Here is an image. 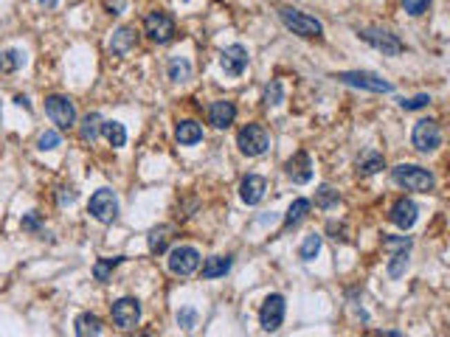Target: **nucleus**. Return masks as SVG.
Returning <instances> with one entry per match:
<instances>
[{
    "label": "nucleus",
    "mask_w": 450,
    "mask_h": 337,
    "mask_svg": "<svg viewBox=\"0 0 450 337\" xmlns=\"http://www.w3.org/2000/svg\"><path fill=\"white\" fill-rule=\"evenodd\" d=\"M391 180L397 186H402L405 191H420V194H428L433 191L436 186V177L422 166H414V163H400L391 168Z\"/></svg>",
    "instance_id": "obj_1"
},
{
    "label": "nucleus",
    "mask_w": 450,
    "mask_h": 337,
    "mask_svg": "<svg viewBox=\"0 0 450 337\" xmlns=\"http://www.w3.org/2000/svg\"><path fill=\"white\" fill-rule=\"evenodd\" d=\"M279 20L284 23V28L293 31L296 37H304V39H318V37H324L321 20H315V17H310V15L299 12V9H288V6L279 9Z\"/></svg>",
    "instance_id": "obj_2"
},
{
    "label": "nucleus",
    "mask_w": 450,
    "mask_h": 337,
    "mask_svg": "<svg viewBox=\"0 0 450 337\" xmlns=\"http://www.w3.org/2000/svg\"><path fill=\"white\" fill-rule=\"evenodd\" d=\"M236 146L242 155H248V157H259L268 152L270 146V135L262 124H248V126H242L239 135H236Z\"/></svg>",
    "instance_id": "obj_3"
},
{
    "label": "nucleus",
    "mask_w": 450,
    "mask_h": 337,
    "mask_svg": "<svg viewBox=\"0 0 450 337\" xmlns=\"http://www.w3.org/2000/svg\"><path fill=\"white\" fill-rule=\"evenodd\" d=\"M144 34L152 39V42H158V46H167V42H172L175 39V34H178V28H175V20H172V15L169 12H149L147 17H144Z\"/></svg>",
    "instance_id": "obj_4"
},
{
    "label": "nucleus",
    "mask_w": 450,
    "mask_h": 337,
    "mask_svg": "<svg viewBox=\"0 0 450 337\" xmlns=\"http://www.w3.org/2000/svg\"><path fill=\"white\" fill-rule=\"evenodd\" d=\"M167 267H169L172 276H180V278L197 273L200 270V253H197V247H191V244L172 247L169 250V259H167Z\"/></svg>",
    "instance_id": "obj_5"
},
{
    "label": "nucleus",
    "mask_w": 450,
    "mask_h": 337,
    "mask_svg": "<svg viewBox=\"0 0 450 337\" xmlns=\"http://www.w3.org/2000/svg\"><path fill=\"white\" fill-rule=\"evenodd\" d=\"M338 81L349 84V88H360V90H372V93H391L394 84L380 79L377 73H369V70H344L335 76Z\"/></svg>",
    "instance_id": "obj_6"
},
{
    "label": "nucleus",
    "mask_w": 450,
    "mask_h": 337,
    "mask_svg": "<svg viewBox=\"0 0 450 337\" xmlns=\"http://www.w3.org/2000/svg\"><path fill=\"white\" fill-rule=\"evenodd\" d=\"M357 34H360V39H363V42H369L372 48L383 51L386 57H397V54H402V51H405V42H402L397 34L386 31V28H360Z\"/></svg>",
    "instance_id": "obj_7"
},
{
    "label": "nucleus",
    "mask_w": 450,
    "mask_h": 337,
    "mask_svg": "<svg viewBox=\"0 0 450 337\" xmlns=\"http://www.w3.org/2000/svg\"><path fill=\"white\" fill-rule=\"evenodd\" d=\"M110 318L121 331H133L141 320V301L138 298H118L110 307Z\"/></svg>",
    "instance_id": "obj_8"
},
{
    "label": "nucleus",
    "mask_w": 450,
    "mask_h": 337,
    "mask_svg": "<svg viewBox=\"0 0 450 337\" xmlns=\"http://www.w3.org/2000/svg\"><path fill=\"white\" fill-rule=\"evenodd\" d=\"M411 144L420 152H436L442 146V130L433 118H422L414 124V133H411Z\"/></svg>",
    "instance_id": "obj_9"
},
{
    "label": "nucleus",
    "mask_w": 450,
    "mask_h": 337,
    "mask_svg": "<svg viewBox=\"0 0 450 337\" xmlns=\"http://www.w3.org/2000/svg\"><path fill=\"white\" fill-rule=\"evenodd\" d=\"M88 211L93 214V220H99L102 225H110V222H115V217H118V200H115V194H113L110 189H99V191L91 197Z\"/></svg>",
    "instance_id": "obj_10"
},
{
    "label": "nucleus",
    "mask_w": 450,
    "mask_h": 337,
    "mask_svg": "<svg viewBox=\"0 0 450 337\" xmlns=\"http://www.w3.org/2000/svg\"><path fill=\"white\" fill-rule=\"evenodd\" d=\"M46 113L57 124V130H71V126H76V107L68 96H48Z\"/></svg>",
    "instance_id": "obj_11"
},
{
    "label": "nucleus",
    "mask_w": 450,
    "mask_h": 337,
    "mask_svg": "<svg viewBox=\"0 0 450 337\" xmlns=\"http://www.w3.org/2000/svg\"><path fill=\"white\" fill-rule=\"evenodd\" d=\"M284 312H288V304H284V295L273 292L265 298L262 309H259V323L265 331H276L281 323H284Z\"/></svg>",
    "instance_id": "obj_12"
},
{
    "label": "nucleus",
    "mask_w": 450,
    "mask_h": 337,
    "mask_svg": "<svg viewBox=\"0 0 450 337\" xmlns=\"http://www.w3.org/2000/svg\"><path fill=\"white\" fill-rule=\"evenodd\" d=\"M391 222L400 228V231H411L414 225H417V220H420V208H417V202L414 200H397L394 205H391Z\"/></svg>",
    "instance_id": "obj_13"
},
{
    "label": "nucleus",
    "mask_w": 450,
    "mask_h": 337,
    "mask_svg": "<svg viewBox=\"0 0 450 337\" xmlns=\"http://www.w3.org/2000/svg\"><path fill=\"white\" fill-rule=\"evenodd\" d=\"M220 65L228 76H242L245 68H248V51H245L242 46H228L223 54H220Z\"/></svg>",
    "instance_id": "obj_14"
},
{
    "label": "nucleus",
    "mask_w": 450,
    "mask_h": 337,
    "mask_svg": "<svg viewBox=\"0 0 450 337\" xmlns=\"http://www.w3.org/2000/svg\"><path fill=\"white\" fill-rule=\"evenodd\" d=\"M135 46H138V31L133 26H121L110 37V51H113V57H127Z\"/></svg>",
    "instance_id": "obj_15"
},
{
    "label": "nucleus",
    "mask_w": 450,
    "mask_h": 337,
    "mask_svg": "<svg viewBox=\"0 0 450 337\" xmlns=\"http://www.w3.org/2000/svg\"><path fill=\"white\" fill-rule=\"evenodd\" d=\"M284 172H288V177L293 180V183H310L312 180V160H310V155L307 152H296L288 163H284Z\"/></svg>",
    "instance_id": "obj_16"
},
{
    "label": "nucleus",
    "mask_w": 450,
    "mask_h": 337,
    "mask_svg": "<svg viewBox=\"0 0 450 337\" xmlns=\"http://www.w3.org/2000/svg\"><path fill=\"white\" fill-rule=\"evenodd\" d=\"M265 191H268V183L259 175H248V177L239 183V200L245 205H259L265 200Z\"/></svg>",
    "instance_id": "obj_17"
},
{
    "label": "nucleus",
    "mask_w": 450,
    "mask_h": 337,
    "mask_svg": "<svg viewBox=\"0 0 450 337\" xmlns=\"http://www.w3.org/2000/svg\"><path fill=\"white\" fill-rule=\"evenodd\" d=\"M236 118V104L234 102H214L209 107V124L214 130H228Z\"/></svg>",
    "instance_id": "obj_18"
},
{
    "label": "nucleus",
    "mask_w": 450,
    "mask_h": 337,
    "mask_svg": "<svg viewBox=\"0 0 450 337\" xmlns=\"http://www.w3.org/2000/svg\"><path fill=\"white\" fill-rule=\"evenodd\" d=\"M175 138H178L180 146H194V144L203 141V126L197 121H191V118L189 121H180L175 126Z\"/></svg>",
    "instance_id": "obj_19"
},
{
    "label": "nucleus",
    "mask_w": 450,
    "mask_h": 337,
    "mask_svg": "<svg viewBox=\"0 0 450 337\" xmlns=\"http://www.w3.org/2000/svg\"><path fill=\"white\" fill-rule=\"evenodd\" d=\"M169 242H172V228H169V225H158V228H152L149 236H147V244H149V253H152V256H160V253H167Z\"/></svg>",
    "instance_id": "obj_20"
},
{
    "label": "nucleus",
    "mask_w": 450,
    "mask_h": 337,
    "mask_svg": "<svg viewBox=\"0 0 450 337\" xmlns=\"http://www.w3.org/2000/svg\"><path fill=\"white\" fill-rule=\"evenodd\" d=\"M102 135V115L99 113H88L79 124V138L85 144H93Z\"/></svg>",
    "instance_id": "obj_21"
},
{
    "label": "nucleus",
    "mask_w": 450,
    "mask_h": 337,
    "mask_svg": "<svg viewBox=\"0 0 450 337\" xmlns=\"http://www.w3.org/2000/svg\"><path fill=\"white\" fill-rule=\"evenodd\" d=\"M102 135L107 138V144L113 149H121L127 144V130H124V124H118V121H102Z\"/></svg>",
    "instance_id": "obj_22"
},
{
    "label": "nucleus",
    "mask_w": 450,
    "mask_h": 337,
    "mask_svg": "<svg viewBox=\"0 0 450 337\" xmlns=\"http://www.w3.org/2000/svg\"><path fill=\"white\" fill-rule=\"evenodd\" d=\"M104 329H102V318L99 315H93V312H82L79 318H76V334L79 337H96V334H102Z\"/></svg>",
    "instance_id": "obj_23"
},
{
    "label": "nucleus",
    "mask_w": 450,
    "mask_h": 337,
    "mask_svg": "<svg viewBox=\"0 0 450 337\" xmlns=\"http://www.w3.org/2000/svg\"><path fill=\"white\" fill-rule=\"evenodd\" d=\"M231 270V256H212L206 259V264H203V278H223L225 273Z\"/></svg>",
    "instance_id": "obj_24"
},
{
    "label": "nucleus",
    "mask_w": 450,
    "mask_h": 337,
    "mask_svg": "<svg viewBox=\"0 0 450 337\" xmlns=\"http://www.w3.org/2000/svg\"><path fill=\"white\" fill-rule=\"evenodd\" d=\"M307 214H310V200H304V197L293 200L288 208V217H284V228H296Z\"/></svg>",
    "instance_id": "obj_25"
},
{
    "label": "nucleus",
    "mask_w": 450,
    "mask_h": 337,
    "mask_svg": "<svg viewBox=\"0 0 450 337\" xmlns=\"http://www.w3.org/2000/svg\"><path fill=\"white\" fill-rule=\"evenodd\" d=\"M380 168H386V160H383V155H377V152H369V155H363L360 160H357V175H377Z\"/></svg>",
    "instance_id": "obj_26"
},
{
    "label": "nucleus",
    "mask_w": 450,
    "mask_h": 337,
    "mask_svg": "<svg viewBox=\"0 0 450 337\" xmlns=\"http://www.w3.org/2000/svg\"><path fill=\"white\" fill-rule=\"evenodd\" d=\"M167 73H169L172 81H189L191 79V62L186 57H172Z\"/></svg>",
    "instance_id": "obj_27"
},
{
    "label": "nucleus",
    "mask_w": 450,
    "mask_h": 337,
    "mask_svg": "<svg viewBox=\"0 0 450 337\" xmlns=\"http://www.w3.org/2000/svg\"><path fill=\"white\" fill-rule=\"evenodd\" d=\"M26 65V54L17 51V48H9V51H0V70L3 73H15Z\"/></svg>",
    "instance_id": "obj_28"
},
{
    "label": "nucleus",
    "mask_w": 450,
    "mask_h": 337,
    "mask_svg": "<svg viewBox=\"0 0 450 337\" xmlns=\"http://www.w3.org/2000/svg\"><path fill=\"white\" fill-rule=\"evenodd\" d=\"M405 270H408V247H400V250H394V256L388 259V276L400 278Z\"/></svg>",
    "instance_id": "obj_29"
},
{
    "label": "nucleus",
    "mask_w": 450,
    "mask_h": 337,
    "mask_svg": "<svg viewBox=\"0 0 450 337\" xmlns=\"http://www.w3.org/2000/svg\"><path fill=\"white\" fill-rule=\"evenodd\" d=\"M318 253H321V236H318V233L304 236V242H301V247H299V256H301L304 262H312Z\"/></svg>",
    "instance_id": "obj_30"
},
{
    "label": "nucleus",
    "mask_w": 450,
    "mask_h": 337,
    "mask_svg": "<svg viewBox=\"0 0 450 337\" xmlns=\"http://www.w3.org/2000/svg\"><path fill=\"white\" fill-rule=\"evenodd\" d=\"M121 262H124L121 256H115V259H99V262L93 264V276H96V281H102V284H104V281L110 278V270H113V267H118Z\"/></svg>",
    "instance_id": "obj_31"
},
{
    "label": "nucleus",
    "mask_w": 450,
    "mask_h": 337,
    "mask_svg": "<svg viewBox=\"0 0 450 337\" xmlns=\"http://www.w3.org/2000/svg\"><path fill=\"white\" fill-rule=\"evenodd\" d=\"M338 191L332 189V186H321L318 191H315V205L318 208H332V205H338Z\"/></svg>",
    "instance_id": "obj_32"
},
{
    "label": "nucleus",
    "mask_w": 450,
    "mask_h": 337,
    "mask_svg": "<svg viewBox=\"0 0 450 337\" xmlns=\"http://www.w3.org/2000/svg\"><path fill=\"white\" fill-rule=\"evenodd\" d=\"M59 144H62V138H59L57 130H46L43 135L37 138V149H39V152H54Z\"/></svg>",
    "instance_id": "obj_33"
},
{
    "label": "nucleus",
    "mask_w": 450,
    "mask_h": 337,
    "mask_svg": "<svg viewBox=\"0 0 450 337\" xmlns=\"http://www.w3.org/2000/svg\"><path fill=\"white\" fill-rule=\"evenodd\" d=\"M265 102L273 104V107L284 102V90H281V81H279V79H273V81L268 84V88H265Z\"/></svg>",
    "instance_id": "obj_34"
},
{
    "label": "nucleus",
    "mask_w": 450,
    "mask_h": 337,
    "mask_svg": "<svg viewBox=\"0 0 450 337\" xmlns=\"http://www.w3.org/2000/svg\"><path fill=\"white\" fill-rule=\"evenodd\" d=\"M433 3V0H402V9L411 15V17H420L428 12V6Z\"/></svg>",
    "instance_id": "obj_35"
},
{
    "label": "nucleus",
    "mask_w": 450,
    "mask_h": 337,
    "mask_svg": "<svg viewBox=\"0 0 450 337\" xmlns=\"http://www.w3.org/2000/svg\"><path fill=\"white\" fill-rule=\"evenodd\" d=\"M428 104H431V96H428V93H420V96H414V99H402V102H400L402 110H422V107H428Z\"/></svg>",
    "instance_id": "obj_36"
},
{
    "label": "nucleus",
    "mask_w": 450,
    "mask_h": 337,
    "mask_svg": "<svg viewBox=\"0 0 450 337\" xmlns=\"http://www.w3.org/2000/svg\"><path fill=\"white\" fill-rule=\"evenodd\" d=\"M194 320H197V312H194V309H183V312H178V323H180L183 329H194Z\"/></svg>",
    "instance_id": "obj_37"
},
{
    "label": "nucleus",
    "mask_w": 450,
    "mask_h": 337,
    "mask_svg": "<svg viewBox=\"0 0 450 337\" xmlns=\"http://www.w3.org/2000/svg\"><path fill=\"white\" fill-rule=\"evenodd\" d=\"M383 244L388 247V250H400V247H411V239H408V236H397V239H383Z\"/></svg>",
    "instance_id": "obj_38"
},
{
    "label": "nucleus",
    "mask_w": 450,
    "mask_h": 337,
    "mask_svg": "<svg viewBox=\"0 0 450 337\" xmlns=\"http://www.w3.org/2000/svg\"><path fill=\"white\" fill-rule=\"evenodd\" d=\"M124 6H127V0H104V9L110 15H121V12H124Z\"/></svg>",
    "instance_id": "obj_39"
},
{
    "label": "nucleus",
    "mask_w": 450,
    "mask_h": 337,
    "mask_svg": "<svg viewBox=\"0 0 450 337\" xmlns=\"http://www.w3.org/2000/svg\"><path fill=\"white\" fill-rule=\"evenodd\" d=\"M20 225H23V231H37V228H39V217H37L34 211H31V214H26V217H23V222H20Z\"/></svg>",
    "instance_id": "obj_40"
},
{
    "label": "nucleus",
    "mask_w": 450,
    "mask_h": 337,
    "mask_svg": "<svg viewBox=\"0 0 450 337\" xmlns=\"http://www.w3.org/2000/svg\"><path fill=\"white\" fill-rule=\"evenodd\" d=\"M62 194H59V205H65V202H73L76 200V191L73 189H59Z\"/></svg>",
    "instance_id": "obj_41"
},
{
    "label": "nucleus",
    "mask_w": 450,
    "mask_h": 337,
    "mask_svg": "<svg viewBox=\"0 0 450 337\" xmlns=\"http://www.w3.org/2000/svg\"><path fill=\"white\" fill-rule=\"evenodd\" d=\"M37 3H39V6H43V9H54V6L59 3V0H37Z\"/></svg>",
    "instance_id": "obj_42"
},
{
    "label": "nucleus",
    "mask_w": 450,
    "mask_h": 337,
    "mask_svg": "<svg viewBox=\"0 0 450 337\" xmlns=\"http://www.w3.org/2000/svg\"><path fill=\"white\" fill-rule=\"evenodd\" d=\"M15 102H17V104H20V107H26V110H31V104H28V99H26V96H17V99H15Z\"/></svg>",
    "instance_id": "obj_43"
}]
</instances>
